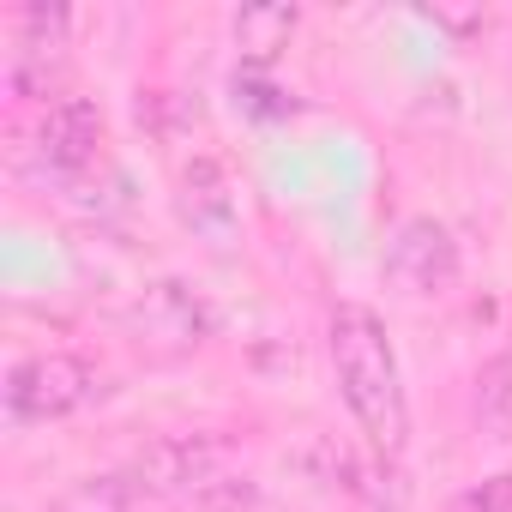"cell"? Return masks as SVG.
<instances>
[{
  "mask_svg": "<svg viewBox=\"0 0 512 512\" xmlns=\"http://www.w3.org/2000/svg\"><path fill=\"white\" fill-rule=\"evenodd\" d=\"M296 25H302V13L284 7V0H253V7L235 13V49L266 67V61H278V49H290Z\"/></svg>",
  "mask_w": 512,
  "mask_h": 512,
  "instance_id": "9",
  "label": "cell"
},
{
  "mask_svg": "<svg viewBox=\"0 0 512 512\" xmlns=\"http://www.w3.org/2000/svg\"><path fill=\"white\" fill-rule=\"evenodd\" d=\"M386 278L404 296H446L458 284V241L440 217H410L398 223L392 247H386Z\"/></svg>",
  "mask_w": 512,
  "mask_h": 512,
  "instance_id": "3",
  "label": "cell"
},
{
  "mask_svg": "<svg viewBox=\"0 0 512 512\" xmlns=\"http://www.w3.org/2000/svg\"><path fill=\"white\" fill-rule=\"evenodd\" d=\"M103 109L91 103V97H61V103H49V115H43V127H37V157H43V169L49 175H85L91 163H97V151H103Z\"/></svg>",
  "mask_w": 512,
  "mask_h": 512,
  "instance_id": "6",
  "label": "cell"
},
{
  "mask_svg": "<svg viewBox=\"0 0 512 512\" xmlns=\"http://www.w3.org/2000/svg\"><path fill=\"white\" fill-rule=\"evenodd\" d=\"M91 392H97V368L85 356L43 350V356L13 362V374H7V416L13 422H61L79 404H91Z\"/></svg>",
  "mask_w": 512,
  "mask_h": 512,
  "instance_id": "2",
  "label": "cell"
},
{
  "mask_svg": "<svg viewBox=\"0 0 512 512\" xmlns=\"http://www.w3.org/2000/svg\"><path fill=\"white\" fill-rule=\"evenodd\" d=\"M133 500H139V488L127 476H85L49 512H133Z\"/></svg>",
  "mask_w": 512,
  "mask_h": 512,
  "instance_id": "10",
  "label": "cell"
},
{
  "mask_svg": "<svg viewBox=\"0 0 512 512\" xmlns=\"http://www.w3.org/2000/svg\"><path fill=\"white\" fill-rule=\"evenodd\" d=\"M482 410H494V416H506V410H512V356H506V362H494V368L482 374Z\"/></svg>",
  "mask_w": 512,
  "mask_h": 512,
  "instance_id": "12",
  "label": "cell"
},
{
  "mask_svg": "<svg viewBox=\"0 0 512 512\" xmlns=\"http://www.w3.org/2000/svg\"><path fill=\"white\" fill-rule=\"evenodd\" d=\"M139 332L169 338V350H193V344L211 338V308L181 284H151L145 302H139Z\"/></svg>",
  "mask_w": 512,
  "mask_h": 512,
  "instance_id": "8",
  "label": "cell"
},
{
  "mask_svg": "<svg viewBox=\"0 0 512 512\" xmlns=\"http://www.w3.org/2000/svg\"><path fill=\"white\" fill-rule=\"evenodd\" d=\"M223 452H229V446H223L217 434H163V440H151V446L133 458L127 482H133L139 494H193V488H211V482H217Z\"/></svg>",
  "mask_w": 512,
  "mask_h": 512,
  "instance_id": "4",
  "label": "cell"
},
{
  "mask_svg": "<svg viewBox=\"0 0 512 512\" xmlns=\"http://www.w3.org/2000/svg\"><path fill=\"white\" fill-rule=\"evenodd\" d=\"M61 49H67V7H25L19 13V37H13V97H43L49 79L61 73Z\"/></svg>",
  "mask_w": 512,
  "mask_h": 512,
  "instance_id": "7",
  "label": "cell"
},
{
  "mask_svg": "<svg viewBox=\"0 0 512 512\" xmlns=\"http://www.w3.org/2000/svg\"><path fill=\"white\" fill-rule=\"evenodd\" d=\"M175 205H181V223H187L193 235H205L211 247L235 241V223H241V205H235V181H229V169H223L211 151H199V157H187V163H181V181H175Z\"/></svg>",
  "mask_w": 512,
  "mask_h": 512,
  "instance_id": "5",
  "label": "cell"
},
{
  "mask_svg": "<svg viewBox=\"0 0 512 512\" xmlns=\"http://www.w3.org/2000/svg\"><path fill=\"white\" fill-rule=\"evenodd\" d=\"M326 350H332V374H338V392L350 404V416L362 422L368 446L380 458H398L410 446V398H404V380H398V350L380 326L374 308H356L344 302L326 326Z\"/></svg>",
  "mask_w": 512,
  "mask_h": 512,
  "instance_id": "1",
  "label": "cell"
},
{
  "mask_svg": "<svg viewBox=\"0 0 512 512\" xmlns=\"http://www.w3.org/2000/svg\"><path fill=\"white\" fill-rule=\"evenodd\" d=\"M452 512H512V470H506V476H488V482H476V488H464V494L452 500Z\"/></svg>",
  "mask_w": 512,
  "mask_h": 512,
  "instance_id": "11",
  "label": "cell"
}]
</instances>
